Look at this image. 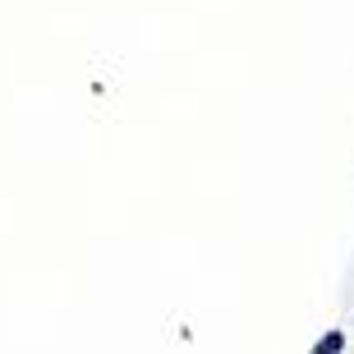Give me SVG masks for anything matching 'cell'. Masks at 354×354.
Masks as SVG:
<instances>
[{
  "label": "cell",
  "instance_id": "cell-1",
  "mask_svg": "<svg viewBox=\"0 0 354 354\" xmlns=\"http://www.w3.org/2000/svg\"><path fill=\"white\" fill-rule=\"evenodd\" d=\"M345 345H350V341H345V331L341 327H327L313 345H308V354H345Z\"/></svg>",
  "mask_w": 354,
  "mask_h": 354
}]
</instances>
